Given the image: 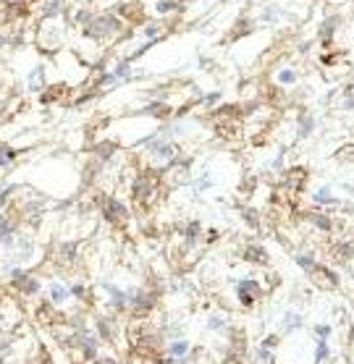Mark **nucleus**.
Masks as SVG:
<instances>
[{
	"instance_id": "1",
	"label": "nucleus",
	"mask_w": 354,
	"mask_h": 364,
	"mask_svg": "<svg viewBox=\"0 0 354 364\" xmlns=\"http://www.w3.org/2000/svg\"><path fill=\"white\" fill-rule=\"evenodd\" d=\"M118 29H121V21L116 16H110V13H105V16H92V21L81 29V34L89 39H108L113 34H118Z\"/></svg>"
},
{
	"instance_id": "2",
	"label": "nucleus",
	"mask_w": 354,
	"mask_h": 364,
	"mask_svg": "<svg viewBox=\"0 0 354 364\" xmlns=\"http://www.w3.org/2000/svg\"><path fill=\"white\" fill-rule=\"evenodd\" d=\"M102 215H105V220L113 223V226H118V223H123L129 218L126 207H123L118 199H105V202H102Z\"/></svg>"
},
{
	"instance_id": "3",
	"label": "nucleus",
	"mask_w": 354,
	"mask_h": 364,
	"mask_svg": "<svg viewBox=\"0 0 354 364\" xmlns=\"http://www.w3.org/2000/svg\"><path fill=\"white\" fill-rule=\"evenodd\" d=\"M13 283H16V288L21 291V293H37V291H39L37 278L29 275V272H24L21 268H19V270H13Z\"/></svg>"
},
{
	"instance_id": "4",
	"label": "nucleus",
	"mask_w": 354,
	"mask_h": 364,
	"mask_svg": "<svg viewBox=\"0 0 354 364\" xmlns=\"http://www.w3.org/2000/svg\"><path fill=\"white\" fill-rule=\"evenodd\" d=\"M310 275H312V281L320 286V288H336V286H338V278L333 275L328 268H323V265H315V268L310 270Z\"/></svg>"
},
{
	"instance_id": "5",
	"label": "nucleus",
	"mask_w": 354,
	"mask_h": 364,
	"mask_svg": "<svg viewBox=\"0 0 354 364\" xmlns=\"http://www.w3.org/2000/svg\"><path fill=\"white\" fill-rule=\"evenodd\" d=\"M76 346L84 351L87 359H95L97 356V338H92L87 330H76Z\"/></svg>"
},
{
	"instance_id": "6",
	"label": "nucleus",
	"mask_w": 354,
	"mask_h": 364,
	"mask_svg": "<svg viewBox=\"0 0 354 364\" xmlns=\"http://www.w3.org/2000/svg\"><path fill=\"white\" fill-rule=\"evenodd\" d=\"M257 293H260V283L257 281H241L239 283V299H241V304H244V307H252Z\"/></svg>"
},
{
	"instance_id": "7",
	"label": "nucleus",
	"mask_w": 354,
	"mask_h": 364,
	"mask_svg": "<svg viewBox=\"0 0 354 364\" xmlns=\"http://www.w3.org/2000/svg\"><path fill=\"white\" fill-rule=\"evenodd\" d=\"M152 189H155V178H152V176H139V178H137V184H134V194L139 199H144Z\"/></svg>"
},
{
	"instance_id": "8",
	"label": "nucleus",
	"mask_w": 354,
	"mask_h": 364,
	"mask_svg": "<svg viewBox=\"0 0 354 364\" xmlns=\"http://www.w3.org/2000/svg\"><path fill=\"white\" fill-rule=\"evenodd\" d=\"M102 288H105V293L110 299H113V304L118 307V309H123V307H126L129 302H126V293H123L121 288H116L113 283H102Z\"/></svg>"
},
{
	"instance_id": "9",
	"label": "nucleus",
	"mask_w": 354,
	"mask_h": 364,
	"mask_svg": "<svg viewBox=\"0 0 354 364\" xmlns=\"http://www.w3.org/2000/svg\"><path fill=\"white\" fill-rule=\"evenodd\" d=\"M244 260H247V262H260V265H265V262H268V254H265V249H262V247L252 244V247L244 249Z\"/></svg>"
},
{
	"instance_id": "10",
	"label": "nucleus",
	"mask_w": 354,
	"mask_h": 364,
	"mask_svg": "<svg viewBox=\"0 0 354 364\" xmlns=\"http://www.w3.org/2000/svg\"><path fill=\"white\" fill-rule=\"evenodd\" d=\"M42 84H45V68L37 66V68L29 74V81H26V87H29L32 92H39V89H42Z\"/></svg>"
},
{
	"instance_id": "11",
	"label": "nucleus",
	"mask_w": 354,
	"mask_h": 364,
	"mask_svg": "<svg viewBox=\"0 0 354 364\" xmlns=\"http://www.w3.org/2000/svg\"><path fill=\"white\" fill-rule=\"evenodd\" d=\"M13 233H16V226L8 218H0V244H13Z\"/></svg>"
},
{
	"instance_id": "12",
	"label": "nucleus",
	"mask_w": 354,
	"mask_h": 364,
	"mask_svg": "<svg viewBox=\"0 0 354 364\" xmlns=\"http://www.w3.org/2000/svg\"><path fill=\"white\" fill-rule=\"evenodd\" d=\"M60 11H63V0H45V5H42V16L45 19L60 16Z\"/></svg>"
},
{
	"instance_id": "13",
	"label": "nucleus",
	"mask_w": 354,
	"mask_h": 364,
	"mask_svg": "<svg viewBox=\"0 0 354 364\" xmlns=\"http://www.w3.org/2000/svg\"><path fill=\"white\" fill-rule=\"evenodd\" d=\"M66 296H71L66 286H60V283H53V286H50V302H53V304H60Z\"/></svg>"
},
{
	"instance_id": "14",
	"label": "nucleus",
	"mask_w": 354,
	"mask_h": 364,
	"mask_svg": "<svg viewBox=\"0 0 354 364\" xmlns=\"http://www.w3.org/2000/svg\"><path fill=\"white\" fill-rule=\"evenodd\" d=\"M186 351H189V344H186V341H176V344L168 346V354L173 356V359H184Z\"/></svg>"
},
{
	"instance_id": "15",
	"label": "nucleus",
	"mask_w": 354,
	"mask_h": 364,
	"mask_svg": "<svg viewBox=\"0 0 354 364\" xmlns=\"http://www.w3.org/2000/svg\"><path fill=\"white\" fill-rule=\"evenodd\" d=\"M13 157H16V150H13V147H8L5 142H0V165H11L13 163Z\"/></svg>"
},
{
	"instance_id": "16",
	"label": "nucleus",
	"mask_w": 354,
	"mask_h": 364,
	"mask_svg": "<svg viewBox=\"0 0 354 364\" xmlns=\"http://www.w3.org/2000/svg\"><path fill=\"white\" fill-rule=\"evenodd\" d=\"M283 327L291 333V330H296V327H302V317L299 314H294V312H286V317H283Z\"/></svg>"
},
{
	"instance_id": "17",
	"label": "nucleus",
	"mask_w": 354,
	"mask_h": 364,
	"mask_svg": "<svg viewBox=\"0 0 354 364\" xmlns=\"http://www.w3.org/2000/svg\"><path fill=\"white\" fill-rule=\"evenodd\" d=\"M129 66H131V58H126V60H121L116 66V71H113V76H116V81L118 79H129Z\"/></svg>"
},
{
	"instance_id": "18",
	"label": "nucleus",
	"mask_w": 354,
	"mask_h": 364,
	"mask_svg": "<svg viewBox=\"0 0 354 364\" xmlns=\"http://www.w3.org/2000/svg\"><path fill=\"white\" fill-rule=\"evenodd\" d=\"M199 236V223H189V230H186V247H194Z\"/></svg>"
},
{
	"instance_id": "19",
	"label": "nucleus",
	"mask_w": 354,
	"mask_h": 364,
	"mask_svg": "<svg viewBox=\"0 0 354 364\" xmlns=\"http://www.w3.org/2000/svg\"><path fill=\"white\" fill-rule=\"evenodd\" d=\"M328 351H331V348H328V344H325V338H320V344H317V351H315V362H317V364L325 362V359H328Z\"/></svg>"
},
{
	"instance_id": "20",
	"label": "nucleus",
	"mask_w": 354,
	"mask_h": 364,
	"mask_svg": "<svg viewBox=\"0 0 354 364\" xmlns=\"http://www.w3.org/2000/svg\"><path fill=\"white\" fill-rule=\"evenodd\" d=\"M113 150H116L113 144H100V147H97V157H100L102 163H108L110 155H113Z\"/></svg>"
},
{
	"instance_id": "21",
	"label": "nucleus",
	"mask_w": 354,
	"mask_h": 364,
	"mask_svg": "<svg viewBox=\"0 0 354 364\" xmlns=\"http://www.w3.org/2000/svg\"><path fill=\"white\" fill-rule=\"evenodd\" d=\"M312 126H315V123H312V118L310 115H302L299 118V136H307L310 131H312Z\"/></svg>"
},
{
	"instance_id": "22",
	"label": "nucleus",
	"mask_w": 354,
	"mask_h": 364,
	"mask_svg": "<svg viewBox=\"0 0 354 364\" xmlns=\"http://www.w3.org/2000/svg\"><path fill=\"white\" fill-rule=\"evenodd\" d=\"M97 330H100L102 338H113V330H110V323H108V320H97Z\"/></svg>"
},
{
	"instance_id": "23",
	"label": "nucleus",
	"mask_w": 354,
	"mask_h": 364,
	"mask_svg": "<svg viewBox=\"0 0 354 364\" xmlns=\"http://www.w3.org/2000/svg\"><path fill=\"white\" fill-rule=\"evenodd\" d=\"M278 81H281V84H294V81H296V74L291 71V68H283V71L278 74Z\"/></svg>"
},
{
	"instance_id": "24",
	"label": "nucleus",
	"mask_w": 354,
	"mask_h": 364,
	"mask_svg": "<svg viewBox=\"0 0 354 364\" xmlns=\"http://www.w3.org/2000/svg\"><path fill=\"white\" fill-rule=\"evenodd\" d=\"M296 262H299V268H304V270H312V268H315V260H312V254H299V257H296Z\"/></svg>"
},
{
	"instance_id": "25",
	"label": "nucleus",
	"mask_w": 354,
	"mask_h": 364,
	"mask_svg": "<svg viewBox=\"0 0 354 364\" xmlns=\"http://www.w3.org/2000/svg\"><path fill=\"white\" fill-rule=\"evenodd\" d=\"M310 220H312V223H317V228H323V230H328V228H331V220H328V218H323V215H315V212H312V215H310Z\"/></svg>"
},
{
	"instance_id": "26",
	"label": "nucleus",
	"mask_w": 354,
	"mask_h": 364,
	"mask_svg": "<svg viewBox=\"0 0 354 364\" xmlns=\"http://www.w3.org/2000/svg\"><path fill=\"white\" fill-rule=\"evenodd\" d=\"M171 11H176V3H173V0H160V3H157V13H171Z\"/></svg>"
},
{
	"instance_id": "27",
	"label": "nucleus",
	"mask_w": 354,
	"mask_h": 364,
	"mask_svg": "<svg viewBox=\"0 0 354 364\" xmlns=\"http://www.w3.org/2000/svg\"><path fill=\"white\" fill-rule=\"evenodd\" d=\"M257 359H260L262 364H273V354H270V348H265V346H262L260 351H257Z\"/></svg>"
},
{
	"instance_id": "28",
	"label": "nucleus",
	"mask_w": 354,
	"mask_h": 364,
	"mask_svg": "<svg viewBox=\"0 0 354 364\" xmlns=\"http://www.w3.org/2000/svg\"><path fill=\"white\" fill-rule=\"evenodd\" d=\"M89 21H92V13H89V11H76V24L87 26Z\"/></svg>"
},
{
	"instance_id": "29",
	"label": "nucleus",
	"mask_w": 354,
	"mask_h": 364,
	"mask_svg": "<svg viewBox=\"0 0 354 364\" xmlns=\"http://www.w3.org/2000/svg\"><path fill=\"white\" fill-rule=\"evenodd\" d=\"M275 19H278V8H275V5L262 11V21H275Z\"/></svg>"
},
{
	"instance_id": "30",
	"label": "nucleus",
	"mask_w": 354,
	"mask_h": 364,
	"mask_svg": "<svg viewBox=\"0 0 354 364\" xmlns=\"http://www.w3.org/2000/svg\"><path fill=\"white\" fill-rule=\"evenodd\" d=\"M315 199H317V202H331V205H336V199L331 197V192H328V189H320V192L315 194Z\"/></svg>"
},
{
	"instance_id": "31",
	"label": "nucleus",
	"mask_w": 354,
	"mask_h": 364,
	"mask_svg": "<svg viewBox=\"0 0 354 364\" xmlns=\"http://www.w3.org/2000/svg\"><path fill=\"white\" fill-rule=\"evenodd\" d=\"M144 34H147L150 39H157V24H147L144 26Z\"/></svg>"
},
{
	"instance_id": "32",
	"label": "nucleus",
	"mask_w": 354,
	"mask_h": 364,
	"mask_svg": "<svg viewBox=\"0 0 354 364\" xmlns=\"http://www.w3.org/2000/svg\"><path fill=\"white\" fill-rule=\"evenodd\" d=\"M346 108H354V84H352V87H346Z\"/></svg>"
},
{
	"instance_id": "33",
	"label": "nucleus",
	"mask_w": 354,
	"mask_h": 364,
	"mask_svg": "<svg viewBox=\"0 0 354 364\" xmlns=\"http://www.w3.org/2000/svg\"><path fill=\"white\" fill-rule=\"evenodd\" d=\"M333 26H336V19L325 21V24H323V32H320V34H323V37H325V34H331V32H333Z\"/></svg>"
},
{
	"instance_id": "34",
	"label": "nucleus",
	"mask_w": 354,
	"mask_h": 364,
	"mask_svg": "<svg viewBox=\"0 0 354 364\" xmlns=\"http://www.w3.org/2000/svg\"><path fill=\"white\" fill-rule=\"evenodd\" d=\"M68 293H71V296H84V286H71Z\"/></svg>"
},
{
	"instance_id": "35",
	"label": "nucleus",
	"mask_w": 354,
	"mask_h": 364,
	"mask_svg": "<svg viewBox=\"0 0 354 364\" xmlns=\"http://www.w3.org/2000/svg\"><path fill=\"white\" fill-rule=\"evenodd\" d=\"M244 218H247L249 223H252V228H257V215H255L252 210H247V212H244Z\"/></svg>"
},
{
	"instance_id": "36",
	"label": "nucleus",
	"mask_w": 354,
	"mask_h": 364,
	"mask_svg": "<svg viewBox=\"0 0 354 364\" xmlns=\"http://www.w3.org/2000/svg\"><path fill=\"white\" fill-rule=\"evenodd\" d=\"M315 333L320 335V338H325V335L331 333V327H328V325H317V327H315Z\"/></svg>"
},
{
	"instance_id": "37",
	"label": "nucleus",
	"mask_w": 354,
	"mask_h": 364,
	"mask_svg": "<svg viewBox=\"0 0 354 364\" xmlns=\"http://www.w3.org/2000/svg\"><path fill=\"white\" fill-rule=\"evenodd\" d=\"M275 344H278V338H275V335H270V338H265V344H262V346H265V348H273Z\"/></svg>"
},
{
	"instance_id": "38",
	"label": "nucleus",
	"mask_w": 354,
	"mask_h": 364,
	"mask_svg": "<svg viewBox=\"0 0 354 364\" xmlns=\"http://www.w3.org/2000/svg\"><path fill=\"white\" fill-rule=\"evenodd\" d=\"M220 325H223V320H220V317H210V327H220Z\"/></svg>"
},
{
	"instance_id": "39",
	"label": "nucleus",
	"mask_w": 354,
	"mask_h": 364,
	"mask_svg": "<svg viewBox=\"0 0 354 364\" xmlns=\"http://www.w3.org/2000/svg\"><path fill=\"white\" fill-rule=\"evenodd\" d=\"M157 364H176V359H173V356H168V359H157Z\"/></svg>"
},
{
	"instance_id": "40",
	"label": "nucleus",
	"mask_w": 354,
	"mask_h": 364,
	"mask_svg": "<svg viewBox=\"0 0 354 364\" xmlns=\"http://www.w3.org/2000/svg\"><path fill=\"white\" fill-rule=\"evenodd\" d=\"M97 364H118V362H116V359H108V356H105V359H100Z\"/></svg>"
},
{
	"instance_id": "41",
	"label": "nucleus",
	"mask_w": 354,
	"mask_h": 364,
	"mask_svg": "<svg viewBox=\"0 0 354 364\" xmlns=\"http://www.w3.org/2000/svg\"><path fill=\"white\" fill-rule=\"evenodd\" d=\"M3 45H8V39H5L3 34H0V47H3Z\"/></svg>"
},
{
	"instance_id": "42",
	"label": "nucleus",
	"mask_w": 354,
	"mask_h": 364,
	"mask_svg": "<svg viewBox=\"0 0 354 364\" xmlns=\"http://www.w3.org/2000/svg\"><path fill=\"white\" fill-rule=\"evenodd\" d=\"M352 341H354V327H352Z\"/></svg>"
}]
</instances>
